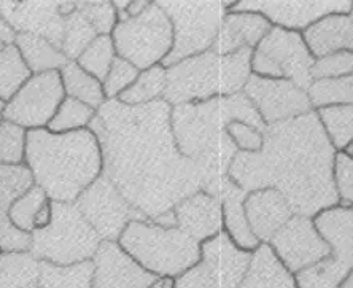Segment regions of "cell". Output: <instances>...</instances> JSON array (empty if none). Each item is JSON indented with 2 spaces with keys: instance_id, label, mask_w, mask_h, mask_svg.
<instances>
[{
  "instance_id": "12",
  "label": "cell",
  "mask_w": 353,
  "mask_h": 288,
  "mask_svg": "<svg viewBox=\"0 0 353 288\" xmlns=\"http://www.w3.org/2000/svg\"><path fill=\"white\" fill-rule=\"evenodd\" d=\"M64 97V85L58 70L34 73L3 106V119L26 131L46 129Z\"/></svg>"
},
{
  "instance_id": "10",
  "label": "cell",
  "mask_w": 353,
  "mask_h": 288,
  "mask_svg": "<svg viewBox=\"0 0 353 288\" xmlns=\"http://www.w3.org/2000/svg\"><path fill=\"white\" fill-rule=\"evenodd\" d=\"M315 57L303 34L272 26L252 53V73L268 78H283L307 91L312 83L310 69Z\"/></svg>"
},
{
  "instance_id": "48",
  "label": "cell",
  "mask_w": 353,
  "mask_h": 288,
  "mask_svg": "<svg viewBox=\"0 0 353 288\" xmlns=\"http://www.w3.org/2000/svg\"><path fill=\"white\" fill-rule=\"evenodd\" d=\"M152 2H143V0H129L126 15L128 18H136L140 13H143Z\"/></svg>"
},
{
  "instance_id": "24",
  "label": "cell",
  "mask_w": 353,
  "mask_h": 288,
  "mask_svg": "<svg viewBox=\"0 0 353 288\" xmlns=\"http://www.w3.org/2000/svg\"><path fill=\"white\" fill-rule=\"evenodd\" d=\"M303 39L315 59L339 51L353 53V18L352 15H328L309 26Z\"/></svg>"
},
{
  "instance_id": "37",
  "label": "cell",
  "mask_w": 353,
  "mask_h": 288,
  "mask_svg": "<svg viewBox=\"0 0 353 288\" xmlns=\"http://www.w3.org/2000/svg\"><path fill=\"white\" fill-rule=\"evenodd\" d=\"M48 202L50 198L46 196V193L34 183L29 190H26L23 195L14 199L8 212L10 222L19 231L32 234L35 229V218Z\"/></svg>"
},
{
  "instance_id": "3",
  "label": "cell",
  "mask_w": 353,
  "mask_h": 288,
  "mask_svg": "<svg viewBox=\"0 0 353 288\" xmlns=\"http://www.w3.org/2000/svg\"><path fill=\"white\" fill-rule=\"evenodd\" d=\"M247 123L264 131L261 117L242 91L197 104L172 107L170 126L180 153L199 167L205 175V186L228 175L237 148L228 134V124Z\"/></svg>"
},
{
  "instance_id": "54",
  "label": "cell",
  "mask_w": 353,
  "mask_h": 288,
  "mask_svg": "<svg viewBox=\"0 0 353 288\" xmlns=\"http://www.w3.org/2000/svg\"><path fill=\"white\" fill-rule=\"evenodd\" d=\"M3 46H5L3 44H0V51H2V48H3Z\"/></svg>"
},
{
  "instance_id": "45",
  "label": "cell",
  "mask_w": 353,
  "mask_h": 288,
  "mask_svg": "<svg viewBox=\"0 0 353 288\" xmlns=\"http://www.w3.org/2000/svg\"><path fill=\"white\" fill-rule=\"evenodd\" d=\"M226 131L232 142H234L237 151H250V153H255V151L261 150L264 142V131H259L250 126V124L241 122L230 123Z\"/></svg>"
},
{
  "instance_id": "40",
  "label": "cell",
  "mask_w": 353,
  "mask_h": 288,
  "mask_svg": "<svg viewBox=\"0 0 353 288\" xmlns=\"http://www.w3.org/2000/svg\"><path fill=\"white\" fill-rule=\"evenodd\" d=\"M28 131L12 122L0 123V164L24 166Z\"/></svg>"
},
{
  "instance_id": "8",
  "label": "cell",
  "mask_w": 353,
  "mask_h": 288,
  "mask_svg": "<svg viewBox=\"0 0 353 288\" xmlns=\"http://www.w3.org/2000/svg\"><path fill=\"white\" fill-rule=\"evenodd\" d=\"M158 3L169 17L174 29L172 51L163 62L165 69L191 56L210 51L231 5L221 0H164Z\"/></svg>"
},
{
  "instance_id": "38",
  "label": "cell",
  "mask_w": 353,
  "mask_h": 288,
  "mask_svg": "<svg viewBox=\"0 0 353 288\" xmlns=\"http://www.w3.org/2000/svg\"><path fill=\"white\" fill-rule=\"evenodd\" d=\"M96 117V110L88 107L77 99L64 97L59 108L56 110L53 119L48 124V131L54 134L75 133V131L88 129Z\"/></svg>"
},
{
  "instance_id": "19",
  "label": "cell",
  "mask_w": 353,
  "mask_h": 288,
  "mask_svg": "<svg viewBox=\"0 0 353 288\" xmlns=\"http://www.w3.org/2000/svg\"><path fill=\"white\" fill-rule=\"evenodd\" d=\"M32 185V174L26 166L0 164V253L29 252L30 234L14 228L8 212L14 199Z\"/></svg>"
},
{
  "instance_id": "35",
  "label": "cell",
  "mask_w": 353,
  "mask_h": 288,
  "mask_svg": "<svg viewBox=\"0 0 353 288\" xmlns=\"http://www.w3.org/2000/svg\"><path fill=\"white\" fill-rule=\"evenodd\" d=\"M99 37L83 13L74 5V8L64 17V39H62V53L69 61H77L79 56Z\"/></svg>"
},
{
  "instance_id": "6",
  "label": "cell",
  "mask_w": 353,
  "mask_h": 288,
  "mask_svg": "<svg viewBox=\"0 0 353 288\" xmlns=\"http://www.w3.org/2000/svg\"><path fill=\"white\" fill-rule=\"evenodd\" d=\"M118 244L158 279L175 280L201 263L199 242L176 227H163L153 220L129 223Z\"/></svg>"
},
{
  "instance_id": "30",
  "label": "cell",
  "mask_w": 353,
  "mask_h": 288,
  "mask_svg": "<svg viewBox=\"0 0 353 288\" xmlns=\"http://www.w3.org/2000/svg\"><path fill=\"white\" fill-rule=\"evenodd\" d=\"M39 277L40 261L30 252L0 253V288H30Z\"/></svg>"
},
{
  "instance_id": "15",
  "label": "cell",
  "mask_w": 353,
  "mask_h": 288,
  "mask_svg": "<svg viewBox=\"0 0 353 288\" xmlns=\"http://www.w3.org/2000/svg\"><path fill=\"white\" fill-rule=\"evenodd\" d=\"M268 245L293 276L331 255V247L321 238L314 218L304 215L290 218Z\"/></svg>"
},
{
  "instance_id": "7",
  "label": "cell",
  "mask_w": 353,
  "mask_h": 288,
  "mask_svg": "<svg viewBox=\"0 0 353 288\" xmlns=\"http://www.w3.org/2000/svg\"><path fill=\"white\" fill-rule=\"evenodd\" d=\"M53 217L46 228L30 234L34 258L56 266H72L91 261L102 239L81 215L75 202H54Z\"/></svg>"
},
{
  "instance_id": "1",
  "label": "cell",
  "mask_w": 353,
  "mask_h": 288,
  "mask_svg": "<svg viewBox=\"0 0 353 288\" xmlns=\"http://www.w3.org/2000/svg\"><path fill=\"white\" fill-rule=\"evenodd\" d=\"M170 113L172 106L164 99L139 107L112 99L90 124L102 150V174L163 227H176L174 207L207 183L204 172L180 153Z\"/></svg>"
},
{
  "instance_id": "23",
  "label": "cell",
  "mask_w": 353,
  "mask_h": 288,
  "mask_svg": "<svg viewBox=\"0 0 353 288\" xmlns=\"http://www.w3.org/2000/svg\"><path fill=\"white\" fill-rule=\"evenodd\" d=\"M272 24L259 13L228 12L218 30L212 51L218 55H234L241 50H255Z\"/></svg>"
},
{
  "instance_id": "42",
  "label": "cell",
  "mask_w": 353,
  "mask_h": 288,
  "mask_svg": "<svg viewBox=\"0 0 353 288\" xmlns=\"http://www.w3.org/2000/svg\"><path fill=\"white\" fill-rule=\"evenodd\" d=\"M99 35H112L118 24V15L113 2H75Z\"/></svg>"
},
{
  "instance_id": "16",
  "label": "cell",
  "mask_w": 353,
  "mask_h": 288,
  "mask_svg": "<svg viewBox=\"0 0 353 288\" xmlns=\"http://www.w3.org/2000/svg\"><path fill=\"white\" fill-rule=\"evenodd\" d=\"M75 2H51V0H30V2H0V13L14 34H34L62 46L64 39V17L74 8Z\"/></svg>"
},
{
  "instance_id": "29",
  "label": "cell",
  "mask_w": 353,
  "mask_h": 288,
  "mask_svg": "<svg viewBox=\"0 0 353 288\" xmlns=\"http://www.w3.org/2000/svg\"><path fill=\"white\" fill-rule=\"evenodd\" d=\"M59 73L67 97L77 99V101L86 104L88 107L94 108L96 112L107 102L102 81L83 70L75 61L67 62Z\"/></svg>"
},
{
  "instance_id": "53",
  "label": "cell",
  "mask_w": 353,
  "mask_h": 288,
  "mask_svg": "<svg viewBox=\"0 0 353 288\" xmlns=\"http://www.w3.org/2000/svg\"><path fill=\"white\" fill-rule=\"evenodd\" d=\"M3 122V115H2V112H0V123Z\"/></svg>"
},
{
  "instance_id": "25",
  "label": "cell",
  "mask_w": 353,
  "mask_h": 288,
  "mask_svg": "<svg viewBox=\"0 0 353 288\" xmlns=\"http://www.w3.org/2000/svg\"><path fill=\"white\" fill-rule=\"evenodd\" d=\"M314 223L331 247V253L353 260V207L326 209L314 217Z\"/></svg>"
},
{
  "instance_id": "43",
  "label": "cell",
  "mask_w": 353,
  "mask_h": 288,
  "mask_svg": "<svg viewBox=\"0 0 353 288\" xmlns=\"http://www.w3.org/2000/svg\"><path fill=\"white\" fill-rule=\"evenodd\" d=\"M350 73H353V53L350 51H339V53L316 57L310 69L312 80L345 77Z\"/></svg>"
},
{
  "instance_id": "4",
  "label": "cell",
  "mask_w": 353,
  "mask_h": 288,
  "mask_svg": "<svg viewBox=\"0 0 353 288\" xmlns=\"http://www.w3.org/2000/svg\"><path fill=\"white\" fill-rule=\"evenodd\" d=\"M24 166L50 201L75 202L102 175V150L90 128L64 134L34 129L28 131Z\"/></svg>"
},
{
  "instance_id": "47",
  "label": "cell",
  "mask_w": 353,
  "mask_h": 288,
  "mask_svg": "<svg viewBox=\"0 0 353 288\" xmlns=\"http://www.w3.org/2000/svg\"><path fill=\"white\" fill-rule=\"evenodd\" d=\"M14 37H17L14 30L10 28L7 21L2 17V13H0V44L12 45L14 41Z\"/></svg>"
},
{
  "instance_id": "36",
  "label": "cell",
  "mask_w": 353,
  "mask_h": 288,
  "mask_svg": "<svg viewBox=\"0 0 353 288\" xmlns=\"http://www.w3.org/2000/svg\"><path fill=\"white\" fill-rule=\"evenodd\" d=\"M30 75L17 46L5 45L0 51V101L7 104Z\"/></svg>"
},
{
  "instance_id": "46",
  "label": "cell",
  "mask_w": 353,
  "mask_h": 288,
  "mask_svg": "<svg viewBox=\"0 0 353 288\" xmlns=\"http://www.w3.org/2000/svg\"><path fill=\"white\" fill-rule=\"evenodd\" d=\"M172 288H215V285L212 284L210 277L207 276L204 266L199 263L193 269L176 277Z\"/></svg>"
},
{
  "instance_id": "51",
  "label": "cell",
  "mask_w": 353,
  "mask_h": 288,
  "mask_svg": "<svg viewBox=\"0 0 353 288\" xmlns=\"http://www.w3.org/2000/svg\"><path fill=\"white\" fill-rule=\"evenodd\" d=\"M345 153H347V155H350V156H353V142L349 145V148L345 150Z\"/></svg>"
},
{
  "instance_id": "55",
  "label": "cell",
  "mask_w": 353,
  "mask_h": 288,
  "mask_svg": "<svg viewBox=\"0 0 353 288\" xmlns=\"http://www.w3.org/2000/svg\"><path fill=\"white\" fill-rule=\"evenodd\" d=\"M350 15H352V18H353V8H352V12H350Z\"/></svg>"
},
{
  "instance_id": "34",
  "label": "cell",
  "mask_w": 353,
  "mask_h": 288,
  "mask_svg": "<svg viewBox=\"0 0 353 288\" xmlns=\"http://www.w3.org/2000/svg\"><path fill=\"white\" fill-rule=\"evenodd\" d=\"M315 113L336 151L349 148L353 142V106L323 107Z\"/></svg>"
},
{
  "instance_id": "11",
  "label": "cell",
  "mask_w": 353,
  "mask_h": 288,
  "mask_svg": "<svg viewBox=\"0 0 353 288\" xmlns=\"http://www.w3.org/2000/svg\"><path fill=\"white\" fill-rule=\"evenodd\" d=\"M75 204L99 238L108 242H118L131 222L148 220L103 174L81 193Z\"/></svg>"
},
{
  "instance_id": "50",
  "label": "cell",
  "mask_w": 353,
  "mask_h": 288,
  "mask_svg": "<svg viewBox=\"0 0 353 288\" xmlns=\"http://www.w3.org/2000/svg\"><path fill=\"white\" fill-rule=\"evenodd\" d=\"M339 288H353V271L349 274V277L342 282V285Z\"/></svg>"
},
{
  "instance_id": "52",
  "label": "cell",
  "mask_w": 353,
  "mask_h": 288,
  "mask_svg": "<svg viewBox=\"0 0 353 288\" xmlns=\"http://www.w3.org/2000/svg\"><path fill=\"white\" fill-rule=\"evenodd\" d=\"M3 106H5V104H3L2 101H0V112H2V110H3Z\"/></svg>"
},
{
  "instance_id": "26",
  "label": "cell",
  "mask_w": 353,
  "mask_h": 288,
  "mask_svg": "<svg viewBox=\"0 0 353 288\" xmlns=\"http://www.w3.org/2000/svg\"><path fill=\"white\" fill-rule=\"evenodd\" d=\"M239 288H298V285L294 276L280 263L272 249L261 244L253 252L250 269Z\"/></svg>"
},
{
  "instance_id": "41",
  "label": "cell",
  "mask_w": 353,
  "mask_h": 288,
  "mask_svg": "<svg viewBox=\"0 0 353 288\" xmlns=\"http://www.w3.org/2000/svg\"><path fill=\"white\" fill-rule=\"evenodd\" d=\"M139 73L140 70L136 66H132L129 61L117 56L110 70L107 73V77L103 78L102 81L103 94H105L107 101L118 99L119 94H123L134 81H136Z\"/></svg>"
},
{
  "instance_id": "27",
  "label": "cell",
  "mask_w": 353,
  "mask_h": 288,
  "mask_svg": "<svg viewBox=\"0 0 353 288\" xmlns=\"http://www.w3.org/2000/svg\"><path fill=\"white\" fill-rule=\"evenodd\" d=\"M13 45L18 48L21 57H23L32 75L51 70L59 72L69 62L59 46L51 44L43 37L34 34H17Z\"/></svg>"
},
{
  "instance_id": "13",
  "label": "cell",
  "mask_w": 353,
  "mask_h": 288,
  "mask_svg": "<svg viewBox=\"0 0 353 288\" xmlns=\"http://www.w3.org/2000/svg\"><path fill=\"white\" fill-rule=\"evenodd\" d=\"M242 93L250 99L264 126H274L314 112L307 91L283 78H268L252 73Z\"/></svg>"
},
{
  "instance_id": "33",
  "label": "cell",
  "mask_w": 353,
  "mask_h": 288,
  "mask_svg": "<svg viewBox=\"0 0 353 288\" xmlns=\"http://www.w3.org/2000/svg\"><path fill=\"white\" fill-rule=\"evenodd\" d=\"M314 110L333 106H353V73L337 78L314 80L307 88Z\"/></svg>"
},
{
  "instance_id": "44",
  "label": "cell",
  "mask_w": 353,
  "mask_h": 288,
  "mask_svg": "<svg viewBox=\"0 0 353 288\" xmlns=\"http://www.w3.org/2000/svg\"><path fill=\"white\" fill-rule=\"evenodd\" d=\"M334 186L339 206L353 207V156L337 151L334 160Z\"/></svg>"
},
{
  "instance_id": "39",
  "label": "cell",
  "mask_w": 353,
  "mask_h": 288,
  "mask_svg": "<svg viewBox=\"0 0 353 288\" xmlns=\"http://www.w3.org/2000/svg\"><path fill=\"white\" fill-rule=\"evenodd\" d=\"M115 57L117 50L113 45L112 35H99L92 44L88 45V48L83 51L75 62L83 70L97 78L99 81H103Z\"/></svg>"
},
{
  "instance_id": "32",
  "label": "cell",
  "mask_w": 353,
  "mask_h": 288,
  "mask_svg": "<svg viewBox=\"0 0 353 288\" xmlns=\"http://www.w3.org/2000/svg\"><path fill=\"white\" fill-rule=\"evenodd\" d=\"M39 284L41 288H92V261L72 266L40 261Z\"/></svg>"
},
{
  "instance_id": "22",
  "label": "cell",
  "mask_w": 353,
  "mask_h": 288,
  "mask_svg": "<svg viewBox=\"0 0 353 288\" xmlns=\"http://www.w3.org/2000/svg\"><path fill=\"white\" fill-rule=\"evenodd\" d=\"M243 209L259 244H269L275 233L294 215L287 199L274 188L248 193Z\"/></svg>"
},
{
  "instance_id": "18",
  "label": "cell",
  "mask_w": 353,
  "mask_h": 288,
  "mask_svg": "<svg viewBox=\"0 0 353 288\" xmlns=\"http://www.w3.org/2000/svg\"><path fill=\"white\" fill-rule=\"evenodd\" d=\"M252 260L253 252L237 247L225 231L201 244V265L215 288H239Z\"/></svg>"
},
{
  "instance_id": "31",
  "label": "cell",
  "mask_w": 353,
  "mask_h": 288,
  "mask_svg": "<svg viewBox=\"0 0 353 288\" xmlns=\"http://www.w3.org/2000/svg\"><path fill=\"white\" fill-rule=\"evenodd\" d=\"M165 91V67L163 64L140 70L139 77L123 94L118 101L129 107L147 106V104L161 101Z\"/></svg>"
},
{
  "instance_id": "2",
  "label": "cell",
  "mask_w": 353,
  "mask_h": 288,
  "mask_svg": "<svg viewBox=\"0 0 353 288\" xmlns=\"http://www.w3.org/2000/svg\"><path fill=\"white\" fill-rule=\"evenodd\" d=\"M259 151H237L228 177L243 191L274 188L287 199L294 215L315 217L339 206L334 186L336 148L315 110L266 126Z\"/></svg>"
},
{
  "instance_id": "28",
  "label": "cell",
  "mask_w": 353,
  "mask_h": 288,
  "mask_svg": "<svg viewBox=\"0 0 353 288\" xmlns=\"http://www.w3.org/2000/svg\"><path fill=\"white\" fill-rule=\"evenodd\" d=\"M353 271V260L331 253L294 274L298 288H339Z\"/></svg>"
},
{
  "instance_id": "14",
  "label": "cell",
  "mask_w": 353,
  "mask_h": 288,
  "mask_svg": "<svg viewBox=\"0 0 353 288\" xmlns=\"http://www.w3.org/2000/svg\"><path fill=\"white\" fill-rule=\"evenodd\" d=\"M353 2L347 0H263V2H236L230 12L259 13L275 28L303 34L309 26L328 15H350Z\"/></svg>"
},
{
  "instance_id": "5",
  "label": "cell",
  "mask_w": 353,
  "mask_h": 288,
  "mask_svg": "<svg viewBox=\"0 0 353 288\" xmlns=\"http://www.w3.org/2000/svg\"><path fill=\"white\" fill-rule=\"evenodd\" d=\"M252 53L248 48L234 55L210 50L176 62L165 69L163 99L175 107L241 93L252 75Z\"/></svg>"
},
{
  "instance_id": "49",
  "label": "cell",
  "mask_w": 353,
  "mask_h": 288,
  "mask_svg": "<svg viewBox=\"0 0 353 288\" xmlns=\"http://www.w3.org/2000/svg\"><path fill=\"white\" fill-rule=\"evenodd\" d=\"M174 287V279H158L157 284L152 288H172Z\"/></svg>"
},
{
  "instance_id": "9",
  "label": "cell",
  "mask_w": 353,
  "mask_h": 288,
  "mask_svg": "<svg viewBox=\"0 0 353 288\" xmlns=\"http://www.w3.org/2000/svg\"><path fill=\"white\" fill-rule=\"evenodd\" d=\"M117 56L139 70L163 64L174 46L172 23L158 2H152L143 13L117 24L112 32Z\"/></svg>"
},
{
  "instance_id": "17",
  "label": "cell",
  "mask_w": 353,
  "mask_h": 288,
  "mask_svg": "<svg viewBox=\"0 0 353 288\" xmlns=\"http://www.w3.org/2000/svg\"><path fill=\"white\" fill-rule=\"evenodd\" d=\"M91 261L92 288H152L158 282L118 242L102 240Z\"/></svg>"
},
{
  "instance_id": "21",
  "label": "cell",
  "mask_w": 353,
  "mask_h": 288,
  "mask_svg": "<svg viewBox=\"0 0 353 288\" xmlns=\"http://www.w3.org/2000/svg\"><path fill=\"white\" fill-rule=\"evenodd\" d=\"M204 191L216 196L221 201L223 231L230 236L237 247L247 250V252H255L261 244L252 233L245 209H243L247 193L239 188L228 175L209 183Z\"/></svg>"
},
{
  "instance_id": "20",
  "label": "cell",
  "mask_w": 353,
  "mask_h": 288,
  "mask_svg": "<svg viewBox=\"0 0 353 288\" xmlns=\"http://www.w3.org/2000/svg\"><path fill=\"white\" fill-rule=\"evenodd\" d=\"M172 212L176 228L199 244L223 231L221 201L204 190L181 199Z\"/></svg>"
}]
</instances>
